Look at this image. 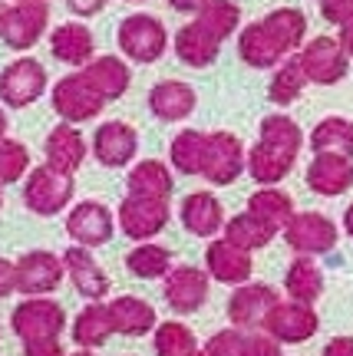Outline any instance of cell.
Here are the masks:
<instances>
[{
    "label": "cell",
    "instance_id": "cell-1",
    "mask_svg": "<svg viewBox=\"0 0 353 356\" xmlns=\"http://www.w3.org/2000/svg\"><path fill=\"white\" fill-rule=\"evenodd\" d=\"M73 175L70 172H60L47 165H37L26 172V185H24V204L40 218H53L60 215L66 204L73 202Z\"/></svg>",
    "mask_w": 353,
    "mask_h": 356
},
{
    "label": "cell",
    "instance_id": "cell-2",
    "mask_svg": "<svg viewBox=\"0 0 353 356\" xmlns=\"http://www.w3.org/2000/svg\"><path fill=\"white\" fill-rule=\"evenodd\" d=\"M165 47H168V33L159 17L152 13H132L119 24V50L136 63H155L162 60Z\"/></svg>",
    "mask_w": 353,
    "mask_h": 356
},
{
    "label": "cell",
    "instance_id": "cell-3",
    "mask_svg": "<svg viewBox=\"0 0 353 356\" xmlns=\"http://www.w3.org/2000/svg\"><path fill=\"white\" fill-rule=\"evenodd\" d=\"M106 106V96L86 79V73H70L63 76L56 86H53V109L63 122H86V119H96Z\"/></svg>",
    "mask_w": 353,
    "mask_h": 356
},
{
    "label": "cell",
    "instance_id": "cell-4",
    "mask_svg": "<svg viewBox=\"0 0 353 356\" xmlns=\"http://www.w3.org/2000/svg\"><path fill=\"white\" fill-rule=\"evenodd\" d=\"M297 56H301L307 79L317 86H334L350 70V53L343 50L340 37H314L311 43H304V50Z\"/></svg>",
    "mask_w": 353,
    "mask_h": 356
},
{
    "label": "cell",
    "instance_id": "cell-5",
    "mask_svg": "<svg viewBox=\"0 0 353 356\" xmlns=\"http://www.w3.org/2000/svg\"><path fill=\"white\" fill-rule=\"evenodd\" d=\"M50 24V7L47 3H13L3 7L0 13V40L10 47V50H30Z\"/></svg>",
    "mask_w": 353,
    "mask_h": 356
},
{
    "label": "cell",
    "instance_id": "cell-6",
    "mask_svg": "<svg viewBox=\"0 0 353 356\" xmlns=\"http://www.w3.org/2000/svg\"><path fill=\"white\" fill-rule=\"evenodd\" d=\"M168 198H149V195H126L119 204V228L132 241H149L168 225Z\"/></svg>",
    "mask_w": 353,
    "mask_h": 356
},
{
    "label": "cell",
    "instance_id": "cell-7",
    "mask_svg": "<svg viewBox=\"0 0 353 356\" xmlns=\"http://www.w3.org/2000/svg\"><path fill=\"white\" fill-rule=\"evenodd\" d=\"M10 327L20 340H50L60 337L66 327V314L60 304H53L47 297H26L24 304L13 310Z\"/></svg>",
    "mask_w": 353,
    "mask_h": 356
},
{
    "label": "cell",
    "instance_id": "cell-8",
    "mask_svg": "<svg viewBox=\"0 0 353 356\" xmlns=\"http://www.w3.org/2000/svg\"><path fill=\"white\" fill-rule=\"evenodd\" d=\"M47 89V70L37 60H13L3 73H0V102L7 109H24L30 102H37Z\"/></svg>",
    "mask_w": 353,
    "mask_h": 356
},
{
    "label": "cell",
    "instance_id": "cell-9",
    "mask_svg": "<svg viewBox=\"0 0 353 356\" xmlns=\"http://www.w3.org/2000/svg\"><path fill=\"white\" fill-rule=\"evenodd\" d=\"M284 241L297 254H327L337 248V225L320 211H301L288 221Z\"/></svg>",
    "mask_w": 353,
    "mask_h": 356
},
{
    "label": "cell",
    "instance_id": "cell-10",
    "mask_svg": "<svg viewBox=\"0 0 353 356\" xmlns=\"http://www.w3.org/2000/svg\"><path fill=\"white\" fill-rule=\"evenodd\" d=\"M244 168H248V155H244V145L238 136L235 132H208L202 175L212 185H231Z\"/></svg>",
    "mask_w": 353,
    "mask_h": 356
},
{
    "label": "cell",
    "instance_id": "cell-11",
    "mask_svg": "<svg viewBox=\"0 0 353 356\" xmlns=\"http://www.w3.org/2000/svg\"><path fill=\"white\" fill-rule=\"evenodd\" d=\"M66 277L63 257L50 254V251H30L17 261V291L26 297H47L60 287Z\"/></svg>",
    "mask_w": 353,
    "mask_h": 356
},
{
    "label": "cell",
    "instance_id": "cell-12",
    "mask_svg": "<svg viewBox=\"0 0 353 356\" xmlns=\"http://www.w3.org/2000/svg\"><path fill=\"white\" fill-rule=\"evenodd\" d=\"M281 304V297L274 287L267 284H241L238 291L231 293L228 300V320L241 327V330H254V327H265L267 314Z\"/></svg>",
    "mask_w": 353,
    "mask_h": 356
},
{
    "label": "cell",
    "instance_id": "cell-13",
    "mask_svg": "<svg viewBox=\"0 0 353 356\" xmlns=\"http://www.w3.org/2000/svg\"><path fill=\"white\" fill-rule=\"evenodd\" d=\"M320 327V320L314 314V304H301V300H290V304H278L267 314L265 327L278 343H304L311 340Z\"/></svg>",
    "mask_w": 353,
    "mask_h": 356
},
{
    "label": "cell",
    "instance_id": "cell-14",
    "mask_svg": "<svg viewBox=\"0 0 353 356\" xmlns=\"http://www.w3.org/2000/svg\"><path fill=\"white\" fill-rule=\"evenodd\" d=\"M162 293H165V304L172 307L175 314H195L208 300V274L191 264L172 267L165 274Z\"/></svg>",
    "mask_w": 353,
    "mask_h": 356
},
{
    "label": "cell",
    "instance_id": "cell-15",
    "mask_svg": "<svg viewBox=\"0 0 353 356\" xmlns=\"http://www.w3.org/2000/svg\"><path fill=\"white\" fill-rule=\"evenodd\" d=\"M113 211L100 202H79L66 218V234L83 248H102L113 238Z\"/></svg>",
    "mask_w": 353,
    "mask_h": 356
},
{
    "label": "cell",
    "instance_id": "cell-16",
    "mask_svg": "<svg viewBox=\"0 0 353 356\" xmlns=\"http://www.w3.org/2000/svg\"><path fill=\"white\" fill-rule=\"evenodd\" d=\"M139 152V132L129 126V122H102L93 136V155L100 159L106 168H123L129 165Z\"/></svg>",
    "mask_w": 353,
    "mask_h": 356
},
{
    "label": "cell",
    "instance_id": "cell-17",
    "mask_svg": "<svg viewBox=\"0 0 353 356\" xmlns=\"http://www.w3.org/2000/svg\"><path fill=\"white\" fill-rule=\"evenodd\" d=\"M353 185V159L337 152H314V162L307 165V188L324 195V198H337Z\"/></svg>",
    "mask_w": 353,
    "mask_h": 356
},
{
    "label": "cell",
    "instance_id": "cell-18",
    "mask_svg": "<svg viewBox=\"0 0 353 356\" xmlns=\"http://www.w3.org/2000/svg\"><path fill=\"white\" fill-rule=\"evenodd\" d=\"M205 267L214 280L221 284H231V287H241L251 280V270H254V261H251V251H244L238 244H231L228 238L221 241H212L208 251H205Z\"/></svg>",
    "mask_w": 353,
    "mask_h": 356
},
{
    "label": "cell",
    "instance_id": "cell-19",
    "mask_svg": "<svg viewBox=\"0 0 353 356\" xmlns=\"http://www.w3.org/2000/svg\"><path fill=\"white\" fill-rule=\"evenodd\" d=\"M63 264H66V277L73 280V287L86 300H102L109 293V277L106 270L96 264V257L89 254V248L76 244V248H66L63 251Z\"/></svg>",
    "mask_w": 353,
    "mask_h": 356
},
{
    "label": "cell",
    "instance_id": "cell-20",
    "mask_svg": "<svg viewBox=\"0 0 353 356\" xmlns=\"http://www.w3.org/2000/svg\"><path fill=\"white\" fill-rule=\"evenodd\" d=\"M195 106H198V96L182 79H162L149 92V109L162 122H182V119H189L195 113Z\"/></svg>",
    "mask_w": 353,
    "mask_h": 356
},
{
    "label": "cell",
    "instance_id": "cell-21",
    "mask_svg": "<svg viewBox=\"0 0 353 356\" xmlns=\"http://www.w3.org/2000/svg\"><path fill=\"white\" fill-rule=\"evenodd\" d=\"M297 162V152H290L278 142L258 139L248 152V175L258 181V185H278L281 178L290 175V168Z\"/></svg>",
    "mask_w": 353,
    "mask_h": 356
},
{
    "label": "cell",
    "instance_id": "cell-22",
    "mask_svg": "<svg viewBox=\"0 0 353 356\" xmlns=\"http://www.w3.org/2000/svg\"><path fill=\"white\" fill-rule=\"evenodd\" d=\"M238 53L241 60L251 66V70H271V66H281L288 50L278 43V37L265 26V20L258 24H248L238 33Z\"/></svg>",
    "mask_w": 353,
    "mask_h": 356
},
{
    "label": "cell",
    "instance_id": "cell-23",
    "mask_svg": "<svg viewBox=\"0 0 353 356\" xmlns=\"http://www.w3.org/2000/svg\"><path fill=\"white\" fill-rule=\"evenodd\" d=\"M218 53H221V40L214 37L205 24H198V20L185 24L175 33V56L185 66H191V70L212 66L218 60Z\"/></svg>",
    "mask_w": 353,
    "mask_h": 356
},
{
    "label": "cell",
    "instance_id": "cell-24",
    "mask_svg": "<svg viewBox=\"0 0 353 356\" xmlns=\"http://www.w3.org/2000/svg\"><path fill=\"white\" fill-rule=\"evenodd\" d=\"M178 218H182L185 231L195 234V238H212V234L225 228V208L208 191H191L189 198L182 202Z\"/></svg>",
    "mask_w": 353,
    "mask_h": 356
},
{
    "label": "cell",
    "instance_id": "cell-25",
    "mask_svg": "<svg viewBox=\"0 0 353 356\" xmlns=\"http://www.w3.org/2000/svg\"><path fill=\"white\" fill-rule=\"evenodd\" d=\"M43 152H47V162H50L53 168L73 175L76 168L86 162V139L79 136V129H76L73 122H60V126L47 136Z\"/></svg>",
    "mask_w": 353,
    "mask_h": 356
},
{
    "label": "cell",
    "instance_id": "cell-26",
    "mask_svg": "<svg viewBox=\"0 0 353 356\" xmlns=\"http://www.w3.org/2000/svg\"><path fill=\"white\" fill-rule=\"evenodd\" d=\"M50 50L60 63L70 66H86L93 60V50H96V40L83 24H60L50 33Z\"/></svg>",
    "mask_w": 353,
    "mask_h": 356
},
{
    "label": "cell",
    "instance_id": "cell-27",
    "mask_svg": "<svg viewBox=\"0 0 353 356\" xmlns=\"http://www.w3.org/2000/svg\"><path fill=\"white\" fill-rule=\"evenodd\" d=\"M284 291L290 293V300H301V304H317L320 300V293H324V274H320L314 254L294 257V264L288 267V277H284Z\"/></svg>",
    "mask_w": 353,
    "mask_h": 356
},
{
    "label": "cell",
    "instance_id": "cell-28",
    "mask_svg": "<svg viewBox=\"0 0 353 356\" xmlns=\"http://www.w3.org/2000/svg\"><path fill=\"white\" fill-rule=\"evenodd\" d=\"M109 317H113L116 333L123 337H142V333L155 330V307H149L139 297H116L109 304Z\"/></svg>",
    "mask_w": 353,
    "mask_h": 356
},
{
    "label": "cell",
    "instance_id": "cell-29",
    "mask_svg": "<svg viewBox=\"0 0 353 356\" xmlns=\"http://www.w3.org/2000/svg\"><path fill=\"white\" fill-rule=\"evenodd\" d=\"M86 79L93 86L100 89L106 102L109 99H123L126 96L129 83H132V73H129V66L123 60H116V56H100V60H89L86 63Z\"/></svg>",
    "mask_w": 353,
    "mask_h": 356
},
{
    "label": "cell",
    "instance_id": "cell-30",
    "mask_svg": "<svg viewBox=\"0 0 353 356\" xmlns=\"http://www.w3.org/2000/svg\"><path fill=\"white\" fill-rule=\"evenodd\" d=\"M109 333H116L113 327V317H109V304H100V300H93V304L73 320V340L76 346H86V350H96L109 340Z\"/></svg>",
    "mask_w": 353,
    "mask_h": 356
},
{
    "label": "cell",
    "instance_id": "cell-31",
    "mask_svg": "<svg viewBox=\"0 0 353 356\" xmlns=\"http://www.w3.org/2000/svg\"><path fill=\"white\" fill-rule=\"evenodd\" d=\"M129 195H149V198H168L172 188H175V178L165 168V162H155V159H146L139 165H132L126 178Z\"/></svg>",
    "mask_w": 353,
    "mask_h": 356
},
{
    "label": "cell",
    "instance_id": "cell-32",
    "mask_svg": "<svg viewBox=\"0 0 353 356\" xmlns=\"http://www.w3.org/2000/svg\"><path fill=\"white\" fill-rule=\"evenodd\" d=\"M274 234H278V228H271L267 221H261V218L251 215V211H241V215H235L231 221H225V238L231 244L244 248V251L267 248V244L274 241Z\"/></svg>",
    "mask_w": 353,
    "mask_h": 356
},
{
    "label": "cell",
    "instance_id": "cell-33",
    "mask_svg": "<svg viewBox=\"0 0 353 356\" xmlns=\"http://www.w3.org/2000/svg\"><path fill=\"white\" fill-rule=\"evenodd\" d=\"M311 149L314 152H337L353 159V122L343 115H327L320 119L311 132Z\"/></svg>",
    "mask_w": 353,
    "mask_h": 356
},
{
    "label": "cell",
    "instance_id": "cell-34",
    "mask_svg": "<svg viewBox=\"0 0 353 356\" xmlns=\"http://www.w3.org/2000/svg\"><path fill=\"white\" fill-rule=\"evenodd\" d=\"M248 211L258 215L261 221H267L271 228H278V231L288 228V221L297 215V211H294V202H290V195L278 191L274 185H265L261 191H254L251 198H248Z\"/></svg>",
    "mask_w": 353,
    "mask_h": 356
},
{
    "label": "cell",
    "instance_id": "cell-35",
    "mask_svg": "<svg viewBox=\"0 0 353 356\" xmlns=\"http://www.w3.org/2000/svg\"><path fill=\"white\" fill-rule=\"evenodd\" d=\"M205 149H208V136L198 132V129H185L172 139V165L182 172V175H202L205 165Z\"/></svg>",
    "mask_w": 353,
    "mask_h": 356
},
{
    "label": "cell",
    "instance_id": "cell-36",
    "mask_svg": "<svg viewBox=\"0 0 353 356\" xmlns=\"http://www.w3.org/2000/svg\"><path fill=\"white\" fill-rule=\"evenodd\" d=\"M307 83H311V79L304 73L301 56H290V60H284V63L278 66V73H274L271 86H267V99L274 102V106H290V102L301 99V92Z\"/></svg>",
    "mask_w": 353,
    "mask_h": 356
},
{
    "label": "cell",
    "instance_id": "cell-37",
    "mask_svg": "<svg viewBox=\"0 0 353 356\" xmlns=\"http://www.w3.org/2000/svg\"><path fill=\"white\" fill-rule=\"evenodd\" d=\"M265 26L278 37V43L288 53H294L307 37V17H304L297 7H278L265 17Z\"/></svg>",
    "mask_w": 353,
    "mask_h": 356
},
{
    "label": "cell",
    "instance_id": "cell-38",
    "mask_svg": "<svg viewBox=\"0 0 353 356\" xmlns=\"http://www.w3.org/2000/svg\"><path fill=\"white\" fill-rule=\"evenodd\" d=\"M129 274H136L142 280H159L172 270V251L159 248V244H139L126 254Z\"/></svg>",
    "mask_w": 353,
    "mask_h": 356
},
{
    "label": "cell",
    "instance_id": "cell-39",
    "mask_svg": "<svg viewBox=\"0 0 353 356\" xmlns=\"http://www.w3.org/2000/svg\"><path fill=\"white\" fill-rule=\"evenodd\" d=\"M195 20L205 24L214 37L225 43V40L231 37V33L238 30V24H241V7L235 3V0H208L202 10L195 13Z\"/></svg>",
    "mask_w": 353,
    "mask_h": 356
},
{
    "label": "cell",
    "instance_id": "cell-40",
    "mask_svg": "<svg viewBox=\"0 0 353 356\" xmlns=\"http://www.w3.org/2000/svg\"><path fill=\"white\" fill-rule=\"evenodd\" d=\"M198 350V340L182 323H162L155 330V353L159 356H191Z\"/></svg>",
    "mask_w": 353,
    "mask_h": 356
},
{
    "label": "cell",
    "instance_id": "cell-41",
    "mask_svg": "<svg viewBox=\"0 0 353 356\" xmlns=\"http://www.w3.org/2000/svg\"><path fill=\"white\" fill-rule=\"evenodd\" d=\"M30 172V152H26L24 142L13 139H0V185H13Z\"/></svg>",
    "mask_w": 353,
    "mask_h": 356
},
{
    "label": "cell",
    "instance_id": "cell-42",
    "mask_svg": "<svg viewBox=\"0 0 353 356\" xmlns=\"http://www.w3.org/2000/svg\"><path fill=\"white\" fill-rule=\"evenodd\" d=\"M261 139L278 142V145L290 149V152H301L304 132L294 119H288V115H267V119H261Z\"/></svg>",
    "mask_w": 353,
    "mask_h": 356
},
{
    "label": "cell",
    "instance_id": "cell-43",
    "mask_svg": "<svg viewBox=\"0 0 353 356\" xmlns=\"http://www.w3.org/2000/svg\"><path fill=\"white\" fill-rule=\"evenodd\" d=\"M244 340H248V333L241 330V327H235V330L214 333L212 340L205 343V350H208V356H241Z\"/></svg>",
    "mask_w": 353,
    "mask_h": 356
},
{
    "label": "cell",
    "instance_id": "cell-44",
    "mask_svg": "<svg viewBox=\"0 0 353 356\" xmlns=\"http://www.w3.org/2000/svg\"><path fill=\"white\" fill-rule=\"evenodd\" d=\"M241 356H281V346L267 330L265 333H248Z\"/></svg>",
    "mask_w": 353,
    "mask_h": 356
},
{
    "label": "cell",
    "instance_id": "cell-45",
    "mask_svg": "<svg viewBox=\"0 0 353 356\" xmlns=\"http://www.w3.org/2000/svg\"><path fill=\"white\" fill-rule=\"evenodd\" d=\"M320 13L327 24L343 26L347 20H353V0H320Z\"/></svg>",
    "mask_w": 353,
    "mask_h": 356
},
{
    "label": "cell",
    "instance_id": "cell-46",
    "mask_svg": "<svg viewBox=\"0 0 353 356\" xmlns=\"http://www.w3.org/2000/svg\"><path fill=\"white\" fill-rule=\"evenodd\" d=\"M24 356H63L60 337H50V340H26Z\"/></svg>",
    "mask_w": 353,
    "mask_h": 356
},
{
    "label": "cell",
    "instance_id": "cell-47",
    "mask_svg": "<svg viewBox=\"0 0 353 356\" xmlns=\"http://www.w3.org/2000/svg\"><path fill=\"white\" fill-rule=\"evenodd\" d=\"M13 291H17V264H10V261L0 257V300Z\"/></svg>",
    "mask_w": 353,
    "mask_h": 356
},
{
    "label": "cell",
    "instance_id": "cell-48",
    "mask_svg": "<svg viewBox=\"0 0 353 356\" xmlns=\"http://www.w3.org/2000/svg\"><path fill=\"white\" fill-rule=\"evenodd\" d=\"M106 3H109V0H66V7H70L76 17H96Z\"/></svg>",
    "mask_w": 353,
    "mask_h": 356
},
{
    "label": "cell",
    "instance_id": "cell-49",
    "mask_svg": "<svg viewBox=\"0 0 353 356\" xmlns=\"http://www.w3.org/2000/svg\"><path fill=\"white\" fill-rule=\"evenodd\" d=\"M324 356H353V337H334L324 346Z\"/></svg>",
    "mask_w": 353,
    "mask_h": 356
},
{
    "label": "cell",
    "instance_id": "cell-50",
    "mask_svg": "<svg viewBox=\"0 0 353 356\" xmlns=\"http://www.w3.org/2000/svg\"><path fill=\"white\" fill-rule=\"evenodd\" d=\"M172 10H178V13H198L208 3V0H165Z\"/></svg>",
    "mask_w": 353,
    "mask_h": 356
},
{
    "label": "cell",
    "instance_id": "cell-51",
    "mask_svg": "<svg viewBox=\"0 0 353 356\" xmlns=\"http://www.w3.org/2000/svg\"><path fill=\"white\" fill-rule=\"evenodd\" d=\"M340 43H343V50L350 53V60H353V20H347V24L340 26Z\"/></svg>",
    "mask_w": 353,
    "mask_h": 356
},
{
    "label": "cell",
    "instance_id": "cell-52",
    "mask_svg": "<svg viewBox=\"0 0 353 356\" xmlns=\"http://www.w3.org/2000/svg\"><path fill=\"white\" fill-rule=\"evenodd\" d=\"M343 228H347V234L353 238V204L347 208V211H343Z\"/></svg>",
    "mask_w": 353,
    "mask_h": 356
},
{
    "label": "cell",
    "instance_id": "cell-53",
    "mask_svg": "<svg viewBox=\"0 0 353 356\" xmlns=\"http://www.w3.org/2000/svg\"><path fill=\"white\" fill-rule=\"evenodd\" d=\"M3 136H7V113L0 109V139H3Z\"/></svg>",
    "mask_w": 353,
    "mask_h": 356
},
{
    "label": "cell",
    "instance_id": "cell-54",
    "mask_svg": "<svg viewBox=\"0 0 353 356\" xmlns=\"http://www.w3.org/2000/svg\"><path fill=\"white\" fill-rule=\"evenodd\" d=\"M73 356H96V353H93V350H86V346H79V350H76Z\"/></svg>",
    "mask_w": 353,
    "mask_h": 356
},
{
    "label": "cell",
    "instance_id": "cell-55",
    "mask_svg": "<svg viewBox=\"0 0 353 356\" xmlns=\"http://www.w3.org/2000/svg\"><path fill=\"white\" fill-rule=\"evenodd\" d=\"M20 3H50V0H20Z\"/></svg>",
    "mask_w": 353,
    "mask_h": 356
},
{
    "label": "cell",
    "instance_id": "cell-56",
    "mask_svg": "<svg viewBox=\"0 0 353 356\" xmlns=\"http://www.w3.org/2000/svg\"><path fill=\"white\" fill-rule=\"evenodd\" d=\"M191 356H208V350H195V353H191Z\"/></svg>",
    "mask_w": 353,
    "mask_h": 356
},
{
    "label": "cell",
    "instance_id": "cell-57",
    "mask_svg": "<svg viewBox=\"0 0 353 356\" xmlns=\"http://www.w3.org/2000/svg\"><path fill=\"white\" fill-rule=\"evenodd\" d=\"M129 3H142V0H129Z\"/></svg>",
    "mask_w": 353,
    "mask_h": 356
},
{
    "label": "cell",
    "instance_id": "cell-58",
    "mask_svg": "<svg viewBox=\"0 0 353 356\" xmlns=\"http://www.w3.org/2000/svg\"><path fill=\"white\" fill-rule=\"evenodd\" d=\"M0 13H3V0H0Z\"/></svg>",
    "mask_w": 353,
    "mask_h": 356
},
{
    "label": "cell",
    "instance_id": "cell-59",
    "mask_svg": "<svg viewBox=\"0 0 353 356\" xmlns=\"http://www.w3.org/2000/svg\"><path fill=\"white\" fill-rule=\"evenodd\" d=\"M0 188H3V185H0Z\"/></svg>",
    "mask_w": 353,
    "mask_h": 356
}]
</instances>
